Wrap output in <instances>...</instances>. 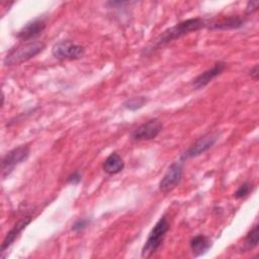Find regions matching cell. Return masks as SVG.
<instances>
[{
    "label": "cell",
    "mask_w": 259,
    "mask_h": 259,
    "mask_svg": "<svg viewBox=\"0 0 259 259\" xmlns=\"http://www.w3.org/2000/svg\"><path fill=\"white\" fill-rule=\"evenodd\" d=\"M163 124L157 118L149 119L148 121L142 123L138 126L131 135V140L133 141H149L155 139L162 131Z\"/></svg>",
    "instance_id": "obj_6"
},
{
    "label": "cell",
    "mask_w": 259,
    "mask_h": 259,
    "mask_svg": "<svg viewBox=\"0 0 259 259\" xmlns=\"http://www.w3.org/2000/svg\"><path fill=\"white\" fill-rule=\"evenodd\" d=\"M250 75H251V77L254 78L255 80L258 79V66H257V65H255V66L251 69Z\"/></svg>",
    "instance_id": "obj_21"
},
{
    "label": "cell",
    "mask_w": 259,
    "mask_h": 259,
    "mask_svg": "<svg viewBox=\"0 0 259 259\" xmlns=\"http://www.w3.org/2000/svg\"><path fill=\"white\" fill-rule=\"evenodd\" d=\"M226 68V63L224 62H217L210 69L205 70L201 74H199L195 79L192 81V86L195 89H201L205 87L211 80L215 77L221 75Z\"/></svg>",
    "instance_id": "obj_9"
},
{
    "label": "cell",
    "mask_w": 259,
    "mask_h": 259,
    "mask_svg": "<svg viewBox=\"0 0 259 259\" xmlns=\"http://www.w3.org/2000/svg\"><path fill=\"white\" fill-rule=\"evenodd\" d=\"M259 241V233H258V225L254 226L253 229L247 234L245 238V245L248 248H255L258 246Z\"/></svg>",
    "instance_id": "obj_16"
},
{
    "label": "cell",
    "mask_w": 259,
    "mask_h": 259,
    "mask_svg": "<svg viewBox=\"0 0 259 259\" xmlns=\"http://www.w3.org/2000/svg\"><path fill=\"white\" fill-rule=\"evenodd\" d=\"M29 153L30 150L28 146H19L5 154V156L2 158L1 163L2 178L4 179L5 177H7L17 165L26 161L29 156Z\"/></svg>",
    "instance_id": "obj_4"
},
{
    "label": "cell",
    "mask_w": 259,
    "mask_h": 259,
    "mask_svg": "<svg viewBox=\"0 0 259 259\" xmlns=\"http://www.w3.org/2000/svg\"><path fill=\"white\" fill-rule=\"evenodd\" d=\"M52 54L60 60H78L85 54V49L70 40H61L53 46Z\"/></svg>",
    "instance_id": "obj_5"
},
{
    "label": "cell",
    "mask_w": 259,
    "mask_h": 259,
    "mask_svg": "<svg viewBox=\"0 0 259 259\" xmlns=\"http://www.w3.org/2000/svg\"><path fill=\"white\" fill-rule=\"evenodd\" d=\"M251 190H252V185H251L250 183L246 182V183L242 184V185L238 188V190L235 192L234 196H235L236 198H243V197L247 196V195L250 193Z\"/></svg>",
    "instance_id": "obj_17"
},
{
    "label": "cell",
    "mask_w": 259,
    "mask_h": 259,
    "mask_svg": "<svg viewBox=\"0 0 259 259\" xmlns=\"http://www.w3.org/2000/svg\"><path fill=\"white\" fill-rule=\"evenodd\" d=\"M67 181H68L69 183H71V184H77L78 182L81 181V175H80V173H79L78 171L72 173L70 176H68Z\"/></svg>",
    "instance_id": "obj_19"
},
{
    "label": "cell",
    "mask_w": 259,
    "mask_h": 259,
    "mask_svg": "<svg viewBox=\"0 0 259 259\" xmlns=\"http://www.w3.org/2000/svg\"><path fill=\"white\" fill-rule=\"evenodd\" d=\"M183 176V167L181 163H172L163 178L159 183V188L163 193H168L172 191L181 181Z\"/></svg>",
    "instance_id": "obj_7"
},
{
    "label": "cell",
    "mask_w": 259,
    "mask_h": 259,
    "mask_svg": "<svg viewBox=\"0 0 259 259\" xmlns=\"http://www.w3.org/2000/svg\"><path fill=\"white\" fill-rule=\"evenodd\" d=\"M102 168L109 175L117 174L124 168V162L117 153H111L103 162Z\"/></svg>",
    "instance_id": "obj_12"
},
{
    "label": "cell",
    "mask_w": 259,
    "mask_h": 259,
    "mask_svg": "<svg viewBox=\"0 0 259 259\" xmlns=\"http://www.w3.org/2000/svg\"><path fill=\"white\" fill-rule=\"evenodd\" d=\"M245 23V19L241 18L240 16H232L227 17L217 23H211L209 25V28L211 29H233V28H239L243 26Z\"/></svg>",
    "instance_id": "obj_14"
},
{
    "label": "cell",
    "mask_w": 259,
    "mask_h": 259,
    "mask_svg": "<svg viewBox=\"0 0 259 259\" xmlns=\"http://www.w3.org/2000/svg\"><path fill=\"white\" fill-rule=\"evenodd\" d=\"M147 103V98L144 96H135L130 99H127L124 103L123 106L124 108L128 110H137L142 108L145 104Z\"/></svg>",
    "instance_id": "obj_15"
},
{
    "label": "cell",
    "mask_w": 259,
    "mask_h": 259,
    "mask_svg": "<svg viewBox=\"0 0 259 259\" xmlns=\"http://www.w3.org/2000/svg\"><path fill=\"white\" fill-rule=\"evenodd\" d=\"M189 246H190V250H191L192 254L195 257H197V256H200V255L206 253V251L211 246V241L203 235H197L190 240Z\"/></svg>",
    "instance_id": "obj_13"
},
{
    "label": "cell",
    "mask_w": 259,
    "mask_h": 259,
    "mask_svg": "<svg viewBox=\"0 0 259 259\" xmlns=\"http://www.w3.org/2000/svg\"><path fill=\"white\" fill-rule=\"evenodd\" d=\"M89 224V221L86 219H81L79 221H77L73 226H72V230L73 231H80L83 230L84 228L87 227V225Z\"/></svg>",
    "instance_id": "obj_18"
},
{
    "label": "cell",
    "mask_w": 259,
    "mask_h": 259,
    "mask_svg": "<svg viewBox=\"0 0 259 259\" xmlns=\"http://www.w3.org/2000/svg\"><path fill=\"white\" fill-rule=\"evenodd\" d=\"M207 26V23L204 19L196 17V18H189L186 20H183L177 24H175L172 27L167 28L164 30L155 40V48L161 47L163 45H166L174 39H177L191 31L199 30L203 27Z\"/></svg>",
    "instance_id": "obj_1"
},
{
    "label": "cell",
    "mask_w": 259,
    "mask_h": 259,
    "mask_svg": "<svg viewBox=\"0 0 259 259\" xmlns=\"http://www.w3.org/2000/svg\"><path fill=\"white\" fill-rule=\"evenodd\" d=\"M46 28V22L42 19H34L26 23L17 33V37L22 41H27L32 38H35Z\"/></svg>",
    "instance_id": "obj_10"
},
{
    "label": "cell",
    "mask_w": 259,
    "mask_h": 259,
    "mask_svg": "<svg viewBox=\"0 0 259 259\" xmlns=\"http://www.w3.org/2000/svg\"><path fill=\"white\" fill-rule=\"evenodd\" d=\"M31 221V217H24L21 220H19L13 227L12 229L7 233V235L5 236L2 246H1V252H5L6 249H8L11 244L15 241V239L18 237V235L25 229V227L30 223Z\"/></svg>",
    "instance_id": "obj_11"
},
{
    "label": "cell",
    "mask_w": 259,
    "mask_h": 259,
    "mask_svg": "<svg viewBox=\"0 0 259 259\" xmlns=\"http://www.w3.org/2000/svg\"><path fill=\"white\" fill-rule=\"evenodd\" d=\"M170 229V224L166 215H163L151 230L147 241L142 249V257H151L162 245L163 240Z\"/></svg>",
    "instance_id": "obj_3"
},
{
    "label": "cell",
    "mask_w": 259,
    "mask_h": 259,
    "mask_svg": "<svg viewBox=\"0 0 259 259\" xmlns=\"http://www.w3.org/2000/svg\"><path fill=\"white\" fill-rule=\"evenodd\" d=\"M258 6H259V1H250V2H248V4H247V12L248 13H253V12H255V11H257L258 10Z\"/></svg>",
    "instance_id": "obj_20"
},
{
    "label": "cell",
    "mask_w": 259,
    "mask_h": 259,
    "mask_svg": "<svg viewBox=\"0 0 259 259\" xmlns=\"http://www.w3.org/2000/svg\"><path fill=\"white\" fill-rule=\"evenodd\" d=\"M46 45L41 41H28L11 49L4 58V65L14 66L26 62L44 51Z\"/></svg>",
    "instance_id": "obj_2"
},
{
    "label": "cell",
    "mask_w": 259,
    "mask_h": 259,
    "mask_svg": "<svg viewBox=\"0 0 259 259\" xmlns=\"http://www.w3.org/2000/svg\"><path fill=\"white\" fill-rule=\"evenodd\" d=\"M218 140V135L217 134H207L203 137H201L199 140H197L190 148H188L184 154L181 156L182 160H187L189 158H194L197 157L207 150H209L213 144Z\"/></svg>",
    "instance_id": "obj_8"
}]
</instances>
